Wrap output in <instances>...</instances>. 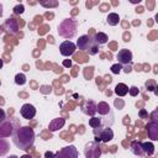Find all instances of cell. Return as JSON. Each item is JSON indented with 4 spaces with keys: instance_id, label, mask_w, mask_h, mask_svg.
<instances>
[{
    "instance_id": "obj_30",
    "label": "cell",
    "mask_w": 158,
    "mask_h": 158,
    "mask_svg": "<svg viewBox=\"0 0 158 158\" xmlns=\"http://www.w3.org/2000/svg\"><path fill=\"white\" fill-rule=\"evenodd\" d=\"M131 70H132V69H131V67H130V65H128V67H125V68H123V72H125V73H130Z\"/></svg>"
},
{
    "instance_id": "obj_7",
    "label": "cell",
    "mask_w": 158,
    "mask_h": 158,
    "mask_svg": "<svg viewBox=\"0 0 158 158\" xmlns=\"http://www.w3.org/2000/svg\"><path fill=\"white\" fill-rule=\"evenodd\" d=\"M75 49H77V44H74V43L70 42V41H64V42H62L60 46H59V52H60V54L64 56V57L73 56L74 52H75Z\"/></svg>"
},
{
    "instance_id": "obj_13",
    "label": "cell",
    "mask_w": 158,
    "mask_h": 158,
    "mask_svg": "<svg viewBox=\"0 0 158 158\" xmlns=\"http://www.w3.org/2000/svg\"><path fill=\"white\" fill-rule=\"evenodd\" d=\"M128 90H130V88H128L126 84H123V83H118V84L115 86V94H116L117 96H125V95L128 93Z\"/></svg>"
},
{
    "instance_id": "obj_1",
    "label": "cell",
    "mask_w": 158,
    "mask_h": 158,
    "mask_svg": "<svg viewBox=\"0 0 158 158\" xmlns=\"http://www.w3.org/2000/svg\"><path fill=\"white\" fill-rule=\"evenodd\" d=\"M12 142L20 149H30L35 142V132L30 126H20L12 132Z\"/></svg>"
},
{
    "instance_id": "obj_18",
    "label": "cell",
    "mask_w": 158,
    "mask_h": 158,
    "mask_svg": "<svg viewBox=\"0 0 158 158\" xmlns=\"http://www.w3.org/2000/svg\"><path fill=\"white\" fill-rule=\"evenodd\" d=\"M5 26L9 27V32L15 33V32L17 31V22H16L15 20H12V19H9V20L6 21V23H5Z\"/></svg>"
},
{
    "instance_id": "obj_6",
    "label": "cell",
    "mask_w": 158,
    "mask_h": 158,
    "mask_svg": "<svg viewBox=\"0 0 158 158\" xmlns=\"http://www.w3.org/2000/svg\"><path fill=\"white\" fill-rule=\"evenodd\" d=\"M56 158H78V151L74 146H67L56 153Z\"/></svg>"
},
{
    "instance_id": "obj_8",
    "label": "cell",
    "mask_w": 158,
    "mask_h": 158,
    "mask_svg": "<svg viewBox=\"0 0 158 158\" xmlns=\"http://www.w3.org/2000/svg\"><path fill=\"white\" fill-rule=\"evenodd\" d=\"M118 63L122 65V64H130L132 62V52L127 48H122L118 51L117 56H116Z\"/></svg>"
},
{
    "instance_id": "obj_12",
    "label": "cell",
    "mask_w": 158,
    "mask_h": 158,
    "mask_svg": "<svg viewBox=\"0 0 158 158\" xmlns=\"http://www.w3.org/2000/svg\"><path fill=\"white\" fill-rule=\"evenodd\" d=\"M96 107H98V105H95V102H94V101H86L85 106L83 107V111H84L86 115L94 116V115H95V112H98V111H96Z\"/></svg>"
},
{
    "instance_id": "obj_35",
    "label": "cell",
    "mask_w": 158,
    "mask_h": 158,
    "mask_svg": "<svg viewBox=\"0 0 158 158\" xmlns=\"http://www.w3.org/2000/svg\"><path fill=\"white\" fill-rule=\"evenodd\" d=\"M20 158H32L31 156H22V157H20Z\"/></svg>"
},
{
    "instance_id": "obj_16",
    "label": "cell",
    "mask_w": 158,
    "mask_h": 158,
    "mask_svg": "<svg viewBox=\"0 0 158 158\" xmlns=\"http://www.w3.org/2000/svg\"><path fill=\"white\" fill-rule=\"evenodd\" d=\"M94 40L96 41L98 44H105V43L109 41V37H107V35L104 33V32H98V33H95V38H94Z\"/></svg>"
},
{
    "instance_id": "obj_27",
    "label": "cell",
    "mask_w": 158,
    "mask_h": 158,
    "mask_svg": "<svg viewBox=\"0 0 158 158\" xmlns=\"http://www.w3.org/2000/svg\"><path fill=\"white\" fill-rule=\"evenodd\" d=\"M115 106L118 107V109H122L123 107V101L122 100H115Z\"/></svg>"
},
{
    "instance_id": "obj_33",
    "label": "cell",
    "mask_w": 158,
    "mask_h": 158,
    "mask_svg": "<svg viewBox=\"0 0 158 158\" xmlns=\"http://www.w3.org/2000/svg\"><path fill=\"white\" fill-rule=\"evenodd\" d=\"M106 9H107V5H102L101 6V11H106Z\"/></svg>"
},
{
    "instance_id": "obj_29",
    "label": "cell",
    "mask_w": 158,
    "mask_h": 158,
    "mask_svg": "<svg viewBox=\"0 0 158 158\" xmlns=\"http://www.w3.org/2000/svg\"><path fill=\"white\" fill-rule=\"evenodd\" d=\"M41 5H43V6H56L57 2H49V4H47V2H41Z\"/></svg>"
},
{
    "instance_id": "obj_22",
    "label": "cell",
    "mask_w": 158,
    "mask_h": 158,
    "mask_svg": "<svg viewBox=\"0 0 158 158\" xmlns=\"http://www.w3.org/2000/svg\"><path fill=\"white\" fill-rule=\"evenodd\" d=\"M156 83L153 81V80H149V81H147L146 83V88H147V90H149V91H154V89H156Z\"/></svg>"
},
{
    "instance_id": "obj_32",
    "label": "cell",
    "mask_w": 158,
    "mask_h": 158,
    "mask_svg": "<svg viewBox=\"0 0 158 158\" xmlns=\"http://www.w3.org/2000/svg\"><path fill=\"white\" fill-rule=\"evenodd\" d=\"M153 93H154V95H156V96H158V85L156 86V89H154V91H153Z\"/></svg>"
},
{
    "instance_id": "obj_17",
    "label": "cell",
    "mask_w": 158,
    "mask_h": 158,
    "mask_svg": "<svg viewBox=\"0 0 158 158\" xmlns=\"http://www.w3.org/2000/svg\"><path fill=\"white\" fill-rule=\"evenodd\" d=\"M142 147H143V151L147 156H152L154 153V146H153L152 142H143Z\"/></svg>"
},
{
    "instance_id": "obj_9",
    "label": "cell",
    "mask_w": 158,
    "mask_h": 158,
    "mask_svg": "<svg viewBox=\"0 0 158 158\" xmlns=\"http://www.w3.org/2000/svg\"><path fill=\"white\" fill-rule=\"evenodd\" d=\"M20 114H21V116H22L23 118L31 120V118H33V117L36 116V109H35V106L31 105V104H25V105L21 106Z\"/></svg>"
},
{
    "instance_id": "obj_14",
    "label": "cell",
    "mask_w": 158,
    "mask_h": 158,
    "mask_svg": "<svg viewBox=\"0 0 158 158\" xmlns=\"http://www.w3.org/2000/svg\"><path fill=\"white\" fill-rule=\"evenodd\" d=\"M106 21H107V23H109L110 26H116V25H118V22H120V16H118L116 12H111V14L107 15Z\"/></svg>"
},
{
    "instance_id": "obj_19",
    "label": "cell",
    "mask_w": 158,
    "mask_h": 158,
    "mask_svg": "<svg viewBox=\"0 0 158 158\" xmlns=\"http://www.w3.org/2000/svg\"><path fill=\"white\" fill-rule=\"evenodd\" d=\"M89 126L93 127V128H99V127H101V118L93 116V117L89 120Z\"/></svg>"
},
{
    "instance_id": "obj_10",
    "label": "cell",
    "mask_w": 158,
    "mask_h": 158,
    "mask_svg": "<svg viewBox=\"0 0 158 158\" xmlns=\"http://www.w3.org/2000/svg\"><path fill=\"white\" fill-rule=\"evenodd\" d=\"M64 123H65V118H63V117H57V118H53V120L49 122V125H48V130H49L51 132L58 131V130L63 128Z\"/></svg>"
},
{
    "instance_id": "obj_25",
    "label": "cell",
    "mask_w": 158,
    "mask_h": 158,
    "mask_svg": "<svg viewBox=\"0 0 158 158\" xmlns=\"http://www.w3.org/2000/svg\"><path fill=\"white\" fill-rule=\"evenodd\" d=\"M138 116H139L141 118H148V112H147L144 109H141V110L138 111Z\"/></svg>"
},
{
    "instance_id": "obj_20",
    "label": "cell",
    "mask_w": 158,
    "mask_h": 158,
    "mask_svg": "<svg viewBox=\"0 0 158 158\" xmlns=\"http://www.w3.org/2000/svg\"><path fill=\"white\" fill-rule=\"evenodd\" d=\"M15 83H16L17 85H23V84L26 83V77H25V74H22V73L16 74V75H15Z\"/></svg>"
},
{
    "instance_id": "obj_24",
    "label": "cell",
    "mask_w": 158,
    "mask_h": 158,
    "mask_svg": "<svg viewBox=\"0 0 158 158\" xmlns=\"http://www.w3.org/2000/svg\"><path fill=\"white\" fill-rule=\"evenodd\" d=\"M23 5H16L15 7H14V14L15 15H19V14H22L23 12Z\"/></svg>"
},
{
    "instance_id": "obj_28",
    "label": "cell",
    "mask_w": 158,
    "mask_h": 158,
    "mask_svg": "<svg viewBox=\"0 0 158 158\" xmlns=\"http://www.w3.org/2000/svg\"><path fill=\"white\" fill-rule=\"evenodd\" d=\"M63 65L67 67V68H70V67H72V60H70V59H65V60H63Z\"/></svg>"
},
{
    "instance_id": "obj_2",
    "label": "cell",
    "mask_w": 158,
    "mask_h": 158,
    "mask_svg": "<svg viewBox=\"0 0 158 158\" xmlns=\"http://www.w3.org/2000/svg\"><path fill=\"white\" fill-rule=\"evenodd\" d=\"M77 47L80 51H86L89 54H96L99 51V44L95 40L91 38L90 35H83L77 41Z\"/></svg>"
},
{
    "instance_id": "obj_36",
    "label": "cell",
    "mask_w": 158,
    "mask_h": 158,
    "mask_svg": "<svg viewBox=\"0 0 158 158\" xmlns=\"http://www.w3.org/2000/svg\"><path fill=\"white\" fill-rule=\"evenodd\" d=\"M9 158H17L16 156H11V157H9Z\"/></svg>"
},
{
    "instance_id": "obj_15",
    "label": "cell",
    "mask_w": 158,
    "mask_h": 158,
    "mask_svg": "<svg viewBox=\"0 0 158 158\" xmlns=\"http://www.w3.org/2000/svg\"><path fill=\"white\" fill-rule=\"evenodd\" d=\"M96 111H98L100 115L105 116V115H107V114L110 112V106H109V104H106V102H99V104H98V107H96Z\"/></svg>"
},
{
    "instance_id": "obj_23",
    "label": "cell",
    "mask_w": 158,
    "mask_h": 158,
    "mask_svg": "<svg viewBox=\"0 0 158 158\" xmlns=\"http://www.w3.org/2000/svg\"><path fill=\"white\" fill-rule=\"evenodd\" d=\"M138 93H139V89H138L137 86H131L130 90H128V94H130L131 96H137Z\"/></svg>"
},
{
    "instance_id": "obj_21",
    "label": "cell",
    "mask_w": 158,
    "mask_h": 158,
    "mask_svg": "<svg viewBox=\"0 0 158 158\" xmlns=\"http://www.w3.org/2000/svg\"><path fill=\"white\" fill-rule=\"evenodd\" d=\"M122 70V65L120 64V63H117V64H114V65H111V72L114 73V74H118Z\"/></svg>"
},
{
    "instance_id": "obj_31",
    "label": "cell",
    "mask_w": 158,
    "mask_h": 158,
    "mask_svg": "<svg viewBox=\"0 0 158 158\" xmlns=\"http://www.w3.org/2000/svg\"><path fill=\"white\" fill-rule=\"evenodd\" d=\"M136 11H137V12H143V7H141V6H139V7H137V9H136Z\"/></svg>"
},
{
    "instance_id": "obj_34",
    "label": "cell",
    "mask_w": 158,
    "mask_h": 158,
    "mask_svg": "<svg viewBox=\"0 0 158 158\" xmlns=\"http://www.w3.org/2000/svg\"><path fill=\"white\" fill-rule=\"evenodd\" d=\"M154 20H156V22H157V23H158V12H157V14H156V16H154Z\"/></svg>"
},
{
    "instance_id": "obj_11",
    "label": "cell",
    "mask_w": 158,
    "mask_h": 158,
    "mask_svg": "<svg viewBox=\"0 0 158 158\" xmlns=\"http://www.w3.org/2000/svg\"><path fill=\"white\" fill-rule=\"evenodd\" d=\"M131 151H132V153H133V154L139 156V157H142V156H144V154H146V153H144V151H143L142 143H141V142H138V141H133V142L131 143Z\"/></svg>"
},
{
    "instance_id": "obj_26",
    "label": "cell",
    "mask_w": 158,
    "mask_h": 158,
    "mask_svg": "<svg viewBox=\"0 0 158 158\" xmlns=\"http://www.w3.org/2000/svg\"><path fill=\"white\" fill-rule=\"evenodd\" d=\"M44 158H56V154L53 152H51V151H47L44 153Z\"/></svg>"
},
{
    "instance_id": "obj_3",
    "label": "cell",
    "mask_w": 158,
    "mask_h": 158,
    "mask_svg": "<svg viewBox=\"0 0 158 158\" xmlns=\"http://www.w3.org/2000/svg\"><path fill=\"white\" fill-rule=\"evenodd\" d=\"M77 33V22L73 19L63 20L58 26V35L63 38H73Z\"/></svg>"
},
{
    "instance_id": "obj_5",
    "label": "cell",
    "mask_w": 158,
    "mask_h": 158,
    "mask_svg": "<svg viewBox=\"0 0 158 158\" xmlns=\"http://www.w3.org/2000/svg\"><path fill=\"white\" fill-rule=\"evenodd\" d=\"M94 135H95V141L96 142H109L114 138V131L110 128V127H99L98 128H94Z\"/></svg>"
},
{
    "instance_id": "obj_4",
    "label": "cell",
    "mask_w": 158,
    "mask_h": 158,
    "mask_svg": "<svg viewBox=\"0 0 158 158\" xmlns=\"http://www.w3.org/2000/svg\"><path fill=\"white\" fill-rule=\"evenodd\" d=\"M148 138L152 141H158V107L151 114V120L146 125Z\"/></svg>"
}]
</instances>
